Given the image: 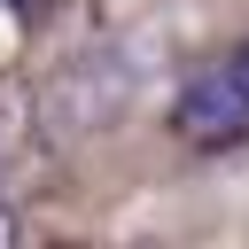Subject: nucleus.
I'll use <instances>...</instances> for the list:
<instances>
[{
    "instance_id": "nucleus-1",
    "label": "nucleus",
    "mask_w": 249,
    "mask_h": 249,
    "mask_svg": "<svg viewBox=\"0 0 249 249\" xmlns=\"http://www.w3.org/2000/svg\"><path fill=\"white\" fill-rule=\"evenodd\" d=\"M171 132L195 140V148H226V140H249V39L226 47L218 62H202L179 101H171Z\"/></svg>"
},
{
    "instance_id": "nucleus-2",
    "label": "nucleus",
    "mask_w": 249,
    "mask_h": 249,
    "mask_svg": "<svg viewBox=\"0 0 249 249\" xmlns=\"http://www.w3.org/2000/svg\"><path fill=\"white\" fill-rule=\"evenodd\" d=\"M0 241H16V202H8V187H0Z\"/></svg>"
}]
</instances>
